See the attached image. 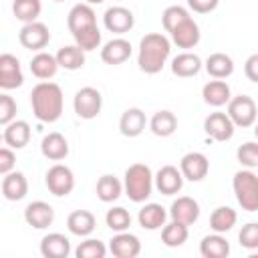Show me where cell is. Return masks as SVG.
Segmentation results:
<instances>
[{
  "instance_id": "7bdbcfd3",
  "label": "cell",
  "mask_w": 258,
  "mask_h": 258,
  "mask_svg": "<svg viewBox=\"0 0 258 258\" xmlns=\"http://www.w3.org/2000/svg\"><path fill=\"white\" fill-rule=\"evenodd\" d=\"M238 240H240V246H244L246 250H256L258 248V222L244 224L238 234Z\"/></svg>"
},
{
  "instance_id": "b9f144b4",
  "label": "cell",
  "mask_w": 258,
  "mask_h": 258,
  "mask_svg": "<svg viewBox=\"0 0 258 258\" xmlns=\"http://www.w3.org/2000/svg\"><path fill=\"white\" fill-rule=\"evenodd\" d=\"M73 38H75V44H79L85 52H89V50L99 48V44H101V30H99V26H93L89 30H83V32L75 34Z\"/></svg>"
},
{
  "instance_id": "277c9868",
  "label": "cell",
  "mask_w": 258,
  "mask_h": 258,
  "mask_svg": "<svg viewBox=\"0 0 258 258\" xmlns=\"http://www.w3.org/2000/svg\"><path fill=\"white\" fill-rule=\"evenodd\" d=\"M234 196L244 212H258V175L252 169H240L232 179Z\"/></svg>"
},
{
  "instance_id": "8d00e7d4",
  "label": "cell",
  "mask_w": 258,
  "mask_h": 258,
  "mask_svg": "<svg viewBox=\"0 0 258 258\" xmlns=\"http://www.w3.org/2000/svg\"><path fill=\"white\" fill-rule=\"evenodd\" d=\"M42 4L40 0H14L12 2V12L20 22H34L40 16Z\"/></svg>"
},
{
  "instance_id": "ee69618b",
  "label": "cell",
  "mask_w": 258,
  "mask_h": 258,
  "mask_svg": "<svg viewBox=\"0 0 258 258\" xmlns=\"http://www.w3.org/2000/svg\"><path fill=\"white\" fill-rule=\"evenodd\" d=\"M14 117H16V101L8 93H2L0 95V123L8 125L10 121H14Z\"/></svg>"
},
{
  "instance_id": "5b68a950",
  "label": "cell",
  "mask_w": 258,
  "mask_h": 258,
  "mask_svg": "<svg viewBox=\"0 0 258 258\" xmlns=\"http://www.w3.org/2000/svg\"><path fill=\"white\" fill-rule=\"evenodd\" d=\"M101 107H103V97L95 87H83L75 93L73 109H75L77 117L91 121L101 113Z\"/></svg>"
},
{
  "instance_id": "d6986e66",
  "label": "cell",
  "mask_w": 258,
  "mask_h": 258,
  "mask_svg": "<svg viewBox=\"0 0 258 258\" xmlns=\"http://www.w3.org/2000/svg\"><path fill=\"white\" fill-rule=\"evenodd\" d=\"M169 218L189 226L200 218V204L189 196H179L169 206Z\"/></svg>"
},
{
  "instance_id": "7c38bea8",
  "label": "cell",
  "mask_w": 258,
  "mask_h": 258,
  "mask_svg": "<svg viewBox=\"0 0 258 258\" xmlns=\"http://www.w3.org/2000/svg\"><path fill=\"white\" fill-rule=\"evenodd\" d=\"M67 26H69L73 36L83 32V30L97 26V16H95V10L91 8V4H87V2L75 4L67 16Z\"/></svg>"
},
{
  "instance_id": "c3c4849f",
  "label": "cell",
  "mask_w": 258,
  "mask_h": 258,
  "mask_svg": "<svg viewBox=\"0 0 258 258\" xmlns=\"http://www.w3.org/2000/svg\"><path fill=\"white\" fill-rule=\"evenodd\" d=\"M85 2H87V4H101L103 0H85Z\"/></svg>"
},
{
  "instance_id": "f35d334b",
  "label": "cell",
  "mask_w": 258,
  "mask_h": 258,
  "mask_svg": "<svg viewBox=\"0 0 258 258\" xmlns=\"http://www.w3.org/2000/svg\"><path fill=\"white\" fill-rule=\"evenodd\" d=\"M187 18H189L187 8H183V6H179V4H173V6H167V8L163 10V14H161V24H163L165 32H171L177 24H181V22L187 20Z\"/></svg>"
},
{
  "instance_id": "e575fe53",
  "label": "cell",
  "mask_w": 258,
  "mask_h": 258,
  "mask_svg": "<svg viewBox=\"0 0 258 258\" xmlns=\"http://www.w3.org/2000/svg\"><path fill=\"white\" fill-rule=\"evenodd\" d=\"M238 214L230 206H218L210 216V228L218 234H226L236 226Z\"/></svg>"
},
{
  "instance_id": "8992f818",
  "label": "cell",
  "mask_w": 258,
  "mask_h": 258,
  "mask_svg": "<svg viewBox=\"0 0 258 258\" xmlns=\"http://www.w3.org/2000/svg\"><path fill=\"white\" fill-rule=\"evenodd\" d=\"M228 115L232 119V123L236 127H252L256 123V117H258V109H256V103L252 97L248 95H238V97H232L230 103H228Z\"/></svg>"
},
{
  "instance_id": "bcb514c9",
  "label": "cell",
  "mask_w": 258,
  "mask_h": 258,
  "mask_svg": "<svg viewBox=\"0 0 258 258\" xmlns=\"http://www.w3.org/2000/svg\"><path fill=\"white\" fill-rule=\"evenodd\" d=\"M218 4H220V0H187V6L198 14H208V12L216 10Z\"/></svg>"
},
{
  "instance_id": "74e56055",
  "label": "cell",
  "mask_w": 258,
  "mask_h": 258,
  "mask_svg": "<svg viewBox=\"0 0 258 258\" xmlns=\"http://www.w3.org/2000/svg\"><path fill=\"white\" fill-rule=\"evenodd\" d=\"M105 224H107V228H111L113 232H125V230H129V226H131V214H129L125 208L115 206V208L107 210V214H105Z\"/></svg>"
},
{
  "instance_id": "e0dca14e",
  "label": "cell",
  "mask_w": 258,
  "mask_h": 258,
  "mask_svg": "<svg viewBox=\"0 0 258 258\" xmlns=\"http://www.w3.org/2000/svg\"><path fill=\"white\" fill-rule=\"evenodd\" d=\"M109 250L113 256L117 258H135L139 256L141 252V242L135 234H129L127 230L125 232H117L111 242H109Z\"/></svg>"
},
{
  "instance_id": "ba28073f",
  "label": "cell",
  "mask_w": 258,
  "mask_h": 258,
  "mask_svg": "<svg viewBox=\"0 0 258 258\" xmlns=\"http://www.w3.org/2000/svg\"><path fill=\"white\" fill-rule=\"evenodd\" d=\"M18 40L24 48L28 50H42L48 40H50V32H48V26L34 20V22H26L20 32H18Z\"/></svg>"
},
{
  "instance_id": "484cf974",
  "label": "cell",
  "mask_w": 258,
  "mask_h": 258,
  "mask_svg": "<svg viewBox=\"0 0 258 258\" xmlns=\"http://www.w3.org/2000/svg\"><path fill=\"white\" fill-rule=\"evenodd\" d=\"M58 69L60 67H58V60H56V54H50V52H44V50H38L30 60V73L40 81L52 79Z\"/></svg>"
},
{
  "instance_id": "ab89813d",
  "label": "cell",
  "mask_w": 258,
  "mask_h": 258,
  "mask_svg": "<svg viewBox=\"0 0 258 258\" xmlns=\"http://www.w3.org/2000/svg\"><path fill=\"white\" fill-rule=\"evenodd\" d=\"M105 254H107L105 244L101 240H95V238H87L75 250L77 258H105Z\"/></svg>"
},
{
  "instance_id": "7dc6e473",
  "label": "cell",
  "mask_w": 258,
  "mask_h": 258,
  "mask_svg": "<svg viewBox=\"0 0 258 258\" xmlns=\"http://www.w3.org/2000/svg\"><path fill=\"white\" fill-rule=\"evenodd\" d=\"M244 75H246L248 81L258 83V52H254V54H250L246 58V62H244Z\"/></svg>"
},
{
  "instance_id": "ffe728a7",
  "label": "cell",
  "mask_w": 258,
  "mask_h": 258,
  "mask_svg": "<svg viewBox=\"0 0 258 258\" xmlns=\"http://www.w3.org/2000/svg\"><path fill=\"white\" fill-rule=\"evenodd\" d=\"M40 153L50 161H62L69 155V141L62 133L52 131L42 137L40 141Z\"/></svg>"
},
{
  "instance_id": "44dd1931",
  "label": "cell",
  "mask_w": 258,
  "mask_h": 258,
  "mask_svg": "<svg viewBox=\"0 0 258 258\" xmlns=\"http://www.w3.org/2000/svg\"><path fill=\"white\" fill-rule=\"evenodd\" d=\"M202 97H204V101H206L210 107H216V109H218V107H224V105L230 103L232 91H230V85H228L226 81L214 79V81H210V83L204 85Z\"/></svg>"
},
{
  "instance_id": "6da1fadb",
  "label": "cell",
  "mask_w": 258,
  "mask_h": 258,
  "mask_svg": "<svg viewBox=\"0 0 258 258\" xmlns=\"http://www.w3.org/2000/svg\"><path fill=\"white\" fill-rule=\"evenodd\" d=\"M30 107L40 123H54L62 115V91L56 83L42 81L30 91Z\"/></svg>"
},
{
  "instance_id": "83f0119b",
  "label": "cell",
  "mask_w": 258,
  "mask_h": 258,
  "mask_svg": "<svg viewBox=\"0 0 258 258\" xmlns=\"http://www.w3.org/2000/svg\"><path fill=\"white\" fill-rule=\"evenodd\" d=\"M137 220H139V226H141L143 230H149V232H151V230H159V228L165 226L167 212H165L163 206L151 202V204H145V206L139 210Z\"/></svg>"
},
{
  "instance_id": "f546056e",
  "label": "cell",
  "mask_w": 258,
  "mask_h": 258,
  "mask_svg": "<svg viewBox=\"0 0 258 258\" xmlns=\"http://www.w3.org/2000/svg\"><path fill=\"white\" fill-rule=\"evenodd\" d=\"M212 79H228L234 73V60L226 52H212L204 62Z\"/></svg>"
},
{
  "instance_id": "8fae6325",
  "label": "cell",
  "mask_w": 258,
  "mask_h": 258,
  "mask_svg": "<svg viewBox=\"0 0 258 258\" xmlns=\"http://www.w3.org/2000/svg\"><path fill=\"white\" fill-rule=\"evenodd\" d=\"M103 24L109 32H115V34H125L133 28L135 24V16L129 8L125 6H111L105 10L103 14Z\"/></svg>"
},
{
  "instance_id": "681fc988",
  "label": "cell",
  "mask_w": 258,
  "mask_h": 258,
  "mask_svg": "<svg viewBox=\"0 0 258 258\" xmlns=\"http://www.w3.org/2000/svg\"><path fill=\"white\" fill-rule=\"evenodd\" d=\"M254 135H256V139H258V123H256V127H254Z\"/></svg>"
},
{
  "instance_id": "5bb4252c",
  "label": "cell",
  "mask_w": 258,
  "mask_h": 258,
  "mask_svg": "<svg viewBox=\"0 0 258 258\" xmlns=\"http://www.w3.org/2000/svg\"><path fill=\"white\" fill-rule=\"evenodd\" d=\"M24 220L34 230H44L54 222V210H52L50 204H46L42 200H36V202H30L24 208Z\"/></svg>"
},
{
  "instance_id": "ac0fdd59",
  "label": "cell",
  "mask_w": 258,
  "mask_h": 258,
  "mask_svg": "<svg viewBox=\"0 0 258 258\" xmlns=\"http://www.w3.org/2000/svg\"><path fill=\"white\" fill-rule=\"evenodd\" d=\"M131 56V42L123 36H117V38H111L109 42L103 44L101 48V60L105 64H123L125 60H129Z\"/></svg>"
},
{
  "instance_id": "4fadbf2b",
  "label": "cell",
  "mask_w": 258,
  "mask_h": 258,
  "mask_svg": "<svg viewBox=\"0 0 258 258\" xmlns=\"http://www.w3.org/2000/svg\"><path fill=\"white\" fill-rule=\"evenodd\" d=\"M179 169H181V173H183V177L187 181H202L210 171V161H208V157L204 153L189 151V153H185L181 157Z\"/></svg>"
},
{
  "instance_id": "9a60e30c",
  "label": "cell",
  "mask_w": 258,
  "mask_h": 258,
  "mask_svg": "<svg viewBox=\"0 0 258 258\" xmlns=\"http://www.w3.org/2000/svg\"><path fill=\"white\" fill-rule=\"evenodd\" d=\"M169 36H171V42H173L177 48H194V46L200 42L202 32H200L198 22L189 16L187 20H183L181 24H177V26L169 32Z\"/></svg>"
},
{
  "instance_id": "30bf717a",
  "label": "cell",
  "mask_w": 258,
  "mask_h": 258,
  "mask_svg": "<svg viewBox=\"0 0 258 258\" xmlns=\"http://www.w3.org/2000/svg\"><path fill=\"white\" fill-rule=\"evenodd\" d=\"M22 83H24V75L20 69V60L10 52L0 54V87L4 91H12L22 87Z\"/></svg>"
},
{
  "instance_id": "4316f807",
  "label": "cell",
  "mask_w": 258,
  "mask_h": 258,
  "mask_svg": "<svg viewBox=\"0 0 258 258\" xmlns=\"http://www.w3.org/2000/svg\"><path fill=\"white\" fill-rule=\"evenodd\" d=\"M95 226H97V220H95V216L89 210H75L67 218L69 232L75 234V236H79V238L91 236L93 230H95Z\"/></svg>"
},
{
  "instance_id": "f907efd6",
  "label": "cell",
  "mask_w": 258,
  "mask_h": 258,
  "mask_svg": "<svg viewBox=\"0 0 258 258\" xmlns=\"http://www.w3.org/2000/svg\"><path fill=\"white\" fill-rule=\"evenodd\" d=\"M54 2H62V0H54Z\"/></svg>"
},
{
  "instance_id": "60d3db41",
  "label": "cell",
  "mask_w": 258,
  "mask_h": 258,
  "mask_svg": "<svg viewBox=\"0 0 258 258\" xmlns=\"http://www.w3.org/2000/svg\"><path fill=\"white\" fill-rule=\"evenodd\" d=\"M236 157L240 161V165H244L246 169L258 167V143L256 141H246L238 147Z\"/></svg>"
},
{
  "instance_id": "3957f363",
  "label": "cell",
  "mask_w": 258,
  "mask_h": 258,
  "mask_svg": "<svg viewBox=\"0 0 258 258\" xmlns=\"http://www.w3.org/2000/svg\"><path fill=\"white\" fill-rule=\"evenodd\" d=\"M155 185V175L151 173L149 165L145 163H133L125 169V179H123V187L125 194L131 202L135 204H143Z\"/></svg>"
},
{
  "instance_id": "f6af8a7d",
  "label": "cell",
  "mask_w": 258,
  "mask_h": 258,
  "mask_svg": "<svg viewBox=\"0 0 258 258\" xmlns=\"http://www.w3.org/2000/svg\"><path fill=\"white\" fill-rule=\"evenodd\" d=\"M14 163H16V155H14L12 147H2L0 149V173L6 175L10 171H14Z\"/></svg>"
},
{
  "instance_id": "52a82bcc",
  "label": "cell",
  "mask_w": 258,
  "mask_h": 258,
  "mask_svg": "<svg viewBox=\"0 0 258 258\" xmlns=\"http://www.w3.org/2000/svg\"><path fill=\"white\" fill-rule=\"evenodd\" d=\"M44 183L48 187V191L56 198H64L75 189V173L71 167L62 165V163H54L46 175H44Z\"/></svg>"
},
{
  "instance_id": "cb8c5ba5",
  "label": "cell",
  "mask_w": 258,
  "mask_h": 258,
  "mask_svg": "<svg viewBox=\"0 0 258 258\" xmlns=\"http://www.w3.org/2000/svg\"><path fill=\"white\" fill-rule=\"evenodd\" d=\"M40 254L44 258H67L71 254V242L60 232L46 234L40 240Z\"/></svg>"
},
{
  "instance_id": "2e32d148",
  "label": "cell",
  "mask_w": 258,
  "mask_h": 258,
  "mask_svg": "<svg viewBox=\"0 0 258 258\" xmlns=\"http://www.w3.org/2000/svg\"><path fill=\"white\" fill-rule=\"evenodd\" d=\"M183 179L185 177H183L181 169H177L175 165H163L155 173V187L163 196H173L183 187Z\"/></svg>"
},
{
  "instance_id": "1f68e13d",
  "label": "cell",
  "mask_w": 258,
  "mask_h": 258,
  "mask_svg": "<svg viewBox=\"0 0 258 258\" xmlns=\"http://www.w3.org/2000/svg\"><path fill=\"white\" fill-rule=\"evenodd\" d=\"M56 60H58V67L64 71H79L85 64V50L79 44L60 46L56 52Z\"/></svg>"
},
{
  "instance_id": "d590c367",
  "label": "cell",
  "mask_w": 258,
  "mask_h": 258,
  "mask_svg": "<svg viewBox=\"0 0 258 258\" xmlns=\"http://www.w3.org/2000/svg\"><path fill=\"white\" fill-rule=\"evenodd\" d=\"M187 224H181V222H175L171 220L169 224H165L161 228V242L167 246V248H177L181 244H185L187 240Z\"/></svg>"
},
{
  "instance_id": "7402d4cb",
  "label": "cell",
  "mask_w": 258,
  "mask_h": 258,
  "mask_svg": "<svg viewBox=\"0 0 258 258\" xmlns=\"http://www.w3.org/2000/svg\"><path fill=\"white\" fill-rule=\"evenodd\" d=\"M147 125V117L139 107H131L127 111H123L121 119H119V131L125 137H139L143 133Z\"/></svg>"
},
{
  "instance_id": "603a6c76",
  "label": "cell",
  "mask_w": 258,
  "mask_h": 258,
  "mask_svg": "<svg viewBox=\"0 0 258 258\" xmlns=\"http://www.w3.org/2000/svg\"><path fill=\"white\" fill-rule=\"evenodd\" d=\"M28 194V181L22 171H10L2 179V196L8 202H20Z\"/></svg>"
},
{
  "instance_id": "836d02e7",
  "label": "cell",
  "mask_w": 258,
  "mask_h": 258,
  "mask_svg": "<svg viewBox=\"0 0 258 258\" xmlns=\"http://www.w3.org/2000/svg\"><path fill=\"white\" fill-rule=\"evenodd\" d=\"M123 189H125L123 183H121L115 175H109V173L101 175L99 181H97V187H95L97 198H99L101 202H105V204H111V202L119 200L121 194H123Z\"/></svg>"
},
{
  "instance_id": "d4e9b609",
  "label": "cell",
  "mask_w": 258,
  "mask_h": 258,
  "mask_svg": "<svg viewBox=\"0 0 258 258\" xmlns=\"http://www.w3.org/2000/svg\"><path fill=\"white\" fill-rule=\"evenodd\" d=\"M30 141V125L22 119H14L4 125V143L12 149H22Z\"/></svg>"
},
{
  "instance_id": "4dcf8cb0",
  "label": "cell",
  "mask_w": 258,
  "mask_h": 258,
  "mask_svg": "<svg viewBox=\"0 0 258 258\" xmlns=\"http://www.w3.org/2000/svg\"><path fill=\"white\" fill-rule=\"evenodd\" d=\"M200 254L204 258H226L230 254V244H228V240L222 234L214 232V234L202 238V242H200Z\"/></svg>"
},
{
  "instance_id": "d6a6232c",
  "label": "cell",
  "mask_w": 258,
  "mask_h": 258,
  "mask_svg": "<svg viewBox=\"0 0 258 258\" xmlns=\"http://www.w3.org/2000/svg\"><path fill=\"white\" fill-rule=\"evenodd\" d=\"M149 129H151V133L157 135V137H169V135H173L175 129H177V117H175L171 111L161 109V111H157V113L151 117Z\"/></svg>"
},
{
  "instance_id": "7a4b0ae2",
  "label": "cell",
  "mask_w": 258,
  "mask_h": 258,
  "mask_svg": "<svg viewBox=\"0 0 258 258\" xmlns=\"http://www.w3.org/2000/svg\"><path fill=\"white\" fill-rule=\"evenodd\" d=\"M171 52V40L159 32H149L139 40L137 64L147 75H157Z\"/></svg>"
},
{
  "instance_id": "f1b7e54d",
  "label": "cell",
  "mask_w": 258,
  "mask_h": 258,
  "mask_svg": "<svg viewBox=\"0 0 258 258\" xmlns=\"http://www.w3.org/2000/svg\"><path fill=\"white\" fill-rule=\"evenodd\" d=\"M202 71V58L194 52H179L177 56L171 58V73L175 77L187 79V77H196Z\"/></svg>"
},
{
  "instance_id": "9c48e42d",
  "label": "cell",
  "mask_w": 258,
  "mask_h": 258,
  "mask_svg": "<svg viewBox=\"0 0 258 258\" xmlns=\"http://www.w3.org/2000/svg\"><path fill=\"white\" fill-rule=\"evenodd\" d=\"M234 127L236 125L232 123L230 115L228 113H222V111L210 113L204 119V131L214 141H230L232 135H234Z\"/></svg>"
}]
</instances>
